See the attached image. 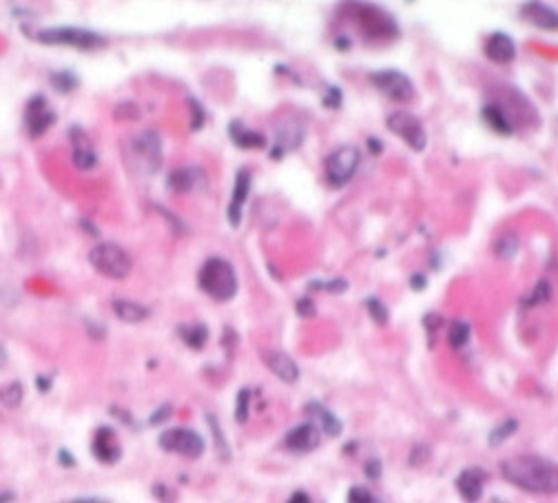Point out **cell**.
I'll list each match as a JSON object with an SVG mask.
<instances>
[{"instance_id": "obj_21", "label": "cell", "mask_w": 558, "mask_h": 503, "mask_svg": "<svg viewBox=\"0 0 558 503\" xmlns=\"http://www.w3.org/2000/svg\"><path fill=\"white\" fill-rule=\"evenodd\" d=\"M485 470L483 468H465L457 477V490L465 503H477L483 497V486H485Z\"/></svg>"}, {"instance_id": "obj_55", "label": "cell", "mask_w": 558, "mask_h": 503, "mask_svg": "<svg viewBox=\"0 0 558 503\" xmlns=\"http://www.w3.org/2000/svg\"><path fill=\"white\" fill-rule=\"evenodd\" d=\"M67 503H109L107 499H100V497H80V499H71Z\"/></svg>"}, {"instance_id": "obj_8", "label": "cell", "mask_w": 558, "mask_h": 503, "mask_svg": "<svg viewBox=\"0 0 558 503\" xmlns=\"http://www.w3.org/2000/svg\"><path fill=\"white\" fill-rule=\"evenodd\" d=\"M361 165V151L357 147H339L326 157V180L333 189L346 187L355 177Z\"/></svg>"}, {"instance_id": "obj_46", "label": "cell", "mask_w": 558, "mask_h": 503, "mask_svg": "<svg viewBox=\"0 0 558 503\" xmlns=\"http://www.w3.org/2000/svg\"><path fill=\"white\" fill-rule=\"evenodd\" d=\"M113 115H115V118H127V120H135V118L140 115V111H138V107H135L133 103H122L120 107H115Z\"/></svg>"}, {"instance_id": "obj_53", "label": "cell", "mask_w": 558, "mask_h": 503, "mask_svg": "<svg viewBox=\"0 0 558 503\" xmlns=\"http://www.w3.org/2000/svg\"><path fill=\"white\" fill-rule=\"evenodd\" d=\"M286 503H310V494H306L304 490H297V492H293L291 497H288Z\"/></svg>"}, {"instance_id": "obj_31", "label": "cell", "mask_w": 558, "mask_h": 503, "mask_svg": "<svg viewBox=\"0 0 558 503\" xmlns=\"http://www.w3.org/2000/svg\"><path fill=\"white\" fill-rule=\"evenodd\" d=\"M472 337V326L470 321H463V319H454L450 328H448V341L452 348L461 351L463 346H467V341Z\"/></svg>"}, {"instance_id": "obj_47", "label": "cell", "mask_w": 558, "mask_h": 503, "mask_svg": "<svg viewBox=\"0 0 558 503\" xmlns=\"http://www.w3.org/2000/svg\"><path fill=\"white\" fill-rule=\"evenodd\" d=\"M410 289L412 291H417V293H421V291H425L428 289V275L425 273H412L410 275Z\"/></svg>"}, {"instance_id": "obj_3", "label": "cell", "mask_w": 558, "mask_h": 503, "mask_svg": "<svg viewBox=\"0 0 558 503\" xmlns=\"http://www.w3.org/2000/svg\"><path fill=\"white\" fill-rule=\"evenodd\" d=\"M197 286L204 295H209L215 301H231L239 291L235 266L219 255L204 259V264L197 271Z\"/></svg>"}, {"instance_id": "obj_10", "label": "cell", "mask_w": 558, "mask_h": 503, "mask_svg": "<svg viewBox=\"0 0 558 503\" xmlns=\"http://www.w3.org/2000/svg\"><path fill=\"white\" fill-rule=\"evenodd\" d=\"M368 80L375 85L383 95H388L392 103H410L415 98L417 89L412 85L410 76H405L403 71L397 69H379V71H370Z\"/></svg>"}, {"instance_id": "obj_25", "label": "cell", "mask_w": 558, "mask_h": 503, "mask_svg": "<svg viewBox=\"0 0 558 503\" xmlns=\"http://www.w3.org/2000/svg\"><path fill=\"white\" fill-rule=\"evenodd\" d=\"M481 118L483 123L499 135H512L514 133V125L510 123V118L503 113V109L496 105V103H487L483 109H481Z\"/></svg>"}, {"instance_id": "obj_54", "label": "cell", "mask_w": 558, "mask_h": 503, "mask_svg": "<svg viewBox=\"0 0 558 503\" xmlns=\"http://www.w3.org/2000/svg\"><path fill=\"white\" fill-rule=\"evenodd\" d=\"M80 229H85L91 237H100V229L98 227H93L89 219H80Z\"/></svg>"}, {"instance_id": "obj_26", "label": "cell", "mask_w": 558, "mask_h": 503, "mask_svg": "<svg viewBox=\"0 0 558 503\" xmlns=\"http://www.w3.org/2000/svg\"><path fill=\"white\" fill-rule=\"evenodd\" d=\"M204 419H206V426H209V430H211V437H213V446H215V452H217V457L224 461V464H229L233 455H231L229 439H226V435H224V430H222L219 419H217L213 413H206V415H204Z\"/></svg>"}, {"instance_id": "obj_28", "label": "cell", "mask_w": 558, "mask_h": 503, "mask_svg": "<svg viewBox=\"0 0 558 503\" xmlns=\"http://www.w3.org/2000/svg\"><path fill=\"white\" fill-rule=\"evenodd\" d=\"M49 85L56 93L67 95V93H73L80 87V78L69 69H58V71L49 73Z\"/></svg>"}, {"instance_id": "obj_30", "label": "cell", "mask_w": 558, "mask_h": 503, "mask_svg": "<svg viewBox=\"0 0 558 503\" xmlns=\"http://www.w3.org/2000/svg\"><path fill=\"white\" fill-rule=\"evenodd\" d=\"M519 247H521L519 235H516L514 231H507L494 242V255L503 261H510V259L516 257V253H519Z\"/></svg>"}, {"instance_id": "obj_34", "label": "cell", "mask_w": 558, "mask_h": 503, "mask_svg": "<svg viewBox=\"0 0 558 503\" xmlns=\"http://www.w3.org/2000/svg\"><path fill=\"white\" fill-rule=\"evenodd\" d=\"M308 291H326L330 295H343L348 291V281L343 277H333L328 281L313 279V281H308Z\"/></svg>"}, {"instance_id": "obj_49", "label": "cell", "mask_w": 558, "mask_h": 503, "mask_svg": "<svg viewBox=\"0 0 558 503\" xmlns=\"http://www.w3.org/2000/svg\"><path fill=\"white\" fill-rule=\"evenodd\" d=\"M111 415L118 417V419L122 421V424H127V426H131V428H138V426H135V419H133L127 410H124V408H120V406H111Z\"/></svg>"}, {"instance_id": "obj_13", "label": "cell", "mask_w": 558, "mask_h": 503, "mask_svg": "<svg viewBox=\"0 0 558 503\" xmlns=\"http://www.w3.org/2000/svg\"><path fill=\"white\" fill-rule=\"evenodd\" d=\"M91 455L105 466H115L122 459V444L115 428L111 426H98L91 439Z\"/></svg>"}, {"instance_id": "obj_12", "label": "cell", "mask_w": 558, "mask_h": 503, "mask_svg": "<svg viewBox=\"0 0 558 503\" xmlns=\"http://www.w3.org/2000/svg\"><path fill=\"white\" fill-rule=\"evenodd\" d=\"M321 428L315 424V421H304V424L293 426L284 435V448L297 452V455H306V452H313L321 446Z\"/></svg>"}, {"instance_id": "obj_22", "label": "cell", "mask_w": 558, "mask_h": 503, "mask_svg": "<svg viewBox=\"0 0 558 503\" xmlns=\"http://www.w3.org/2000/svg\"><path fill=\"white\" fill-rule=\"evenodd\" d=\"M304 410L310 417V421H315V424L321 428L324 435H328V437H339L341 435V430H343L341 419L333 410H328L324 404H319L317 399L308 401V404L304 406Z\"/></svg>"}, {"instance_id": "obj_56", "label": "cell", "mask_w": 558, "mask_h": 503, "mask_svg": "<svg viewBox=\"0 0 558 503\" xmlns=\"http://www.w3.org/2000/svg\"><path fill=\"white\" fill-rule=\"evenodd\" d=\"M335 47H337L339 51H350V38H348V36L335 38Z\"/></svg>"}, {"instance_id": "obj_9", "label": "cell", "mask_w": 558, "mask_h": 503, "mask_svg": "<svg viewBox=\"0 0 558 503\" xmlns=\"http://www.w3.org/2000/svg\"><path fill=\"white\" fill-rule=\"evenodd\" d=\"M386 127L395 135H399L412 151H417V153L425 151L428 133H425L423 123L415 113H410V111H392L386 118Z\"/></svg>"}, {"instance_id": "obj_50", "label": "cell", "mask_w": 558, "mask_h": 503, "mask_svg": "<svg viewBox=\"0 0 558 503\" xmlns=\"http://www.w3.org/2000/svg\"><path fill=\"white\" fill-rule=\"evenodd\" d=\"M58 464L62 468H76V457L67 448H60L58 450Z\"/></svg>"}, {"instance_id": "obj_7", "label": "cell", "mask_w": 558, "mask_h": 503, "mask_svg": "<svg viewBox=\"0 0 558 503\" xmlns=\"http://www.w3.org/2000/svg\"><path fill=\"white\" fill-rule=\"evenodd\" d=\"M157 446L164 450V452H173V455H180V457H186V459H200L204 455V437L193 430V428H167L162 430L160 437H157Z\"/></svg>"}, {"instance_id": "obj_44", "label": "cell", "mask_w": 558, "mask_h": 503, "mask_svg": "<svg viewBox=\"0 0 558 503\" xmlns=\"http://www.w3.org/2000/svg\"><path fill=\"white\" fill-rule=\"evenodd\" d=\"M151 492H153V497H155L160 503H173V501H175V492H173L167 484H155V486L151 488Z\"/></svg>"}, {"instance_id": "obj_39", "label": "cell", "mask_w": 558, "mask_h": 503, "mask_svg": "<svg viewBox=\"0 0 558 503\" xmlns=\"http://www.w3.org/2000/svg\"><path fill=\"white\" fill-rule=\"evenodd\" d=\"M186 105L191 107V131H200L202 127H204V123H206V111H204V107L200 105V100L195 98V95H186Z\"/></svg>"}, {"instance_id": "obj_5", "label": "cell", "mask_w": 558, "mask_h": 503, "mask_svg": "<svg viewBox=\"0 0 558 503\" xmlns=\"http://www.w3.org/2000/svg\"><path fill=\"white\" fill-rule=\"evenodd\" d=\"M89 261L98 273H102L109 279H127L133 269L131 255L120 244H113V242L95 244L89 251Z\"/></svg>"}, {"instance_id": "obj_15", "label": "cell", "mask_w": 558, "mask_h": 503, "mask_svg": "<svg viewBox=\"0 0 558 503\" xmlns=\"http://www.w3.org/2000/svg\"><path fill=\"white\" fill-rule=\"evenodd\" d=\"M251 185H253V173L248 171L246 167H242V169L235 173L231 202H229V209H226V217H229V224H231L233 229H239V227H242L244 204H246V199H248V193H251Z\"/></svg>"}, {"instance_id": "obj_33", "label": "cell", "mask_w": 558, "mask_h": 503, "mask_svg": "<svg viewBox=\"0 0 558 503\" xmlns=\"http://www.w3.org/2000/svg\"><path fill=\"white\" fill-rule=\"evenodd\" d=\"M519 430V421L516 419H505L501 426H496L490 435H487V444L492 446V448H499L501 444H505V441Z\"/></svg>"}, {"instance_id": "obj_43", "label": "cell", "mask_w": 558, "mask_h": 503, "mask_svg": "<svg viewBox=\"0 0 558 503\" xmlns=\"http://www.w3.org/2000/svg\"><path fill=\"white\" fill-rule=\"evenodd\" d=\"M363 475H366L370 481L381 479V475H383V464H381V459H368L366 464H363Z\"/></svg>"}, {"instance_id": "obj_24", "label": "cell", "mask_w": 558, "mask_h": 503, "mask_svg": "<svg viewBox=\"0 0 558 503\" xmlns=\"http://www.w3.org/2000/svg\"><path fill=\"white\" fill-rule=\"evenodd\" d=\"M111 308H113L115 317L120 321H124V324H140V321L151 317V308L133 299H113Z\"/></svg>"}, {"instance_id": "obj_6", "label": "cell", "mask_w": 558, "mask_h": 503, "mask_svg": "<svg viewBox=\"0 0 558 503\" xmlns=\"http://www.w3.org/2000/svg\"><path fill=\"white\" fill-rule=\"evenodd\" d=\"M357 20L361 25V33L368 40H388L399 38V25L386 9L375 7V5H357Z\"/></svg>"}, {"instance_id": "obj_40", "label": "cell", "mask_w": 558, "mask_h": 503, "mask_svg": "<svg viewBox=\"0 0 558 503\" xmlns=\"http://www.w3.org/2000/svg\"><path fill=\"white\" fill-rule=\"evenodd\" d=\"M321 105H324L328 111L341 109V105H343V91H341L339 87H335V85H330V87L326 89L324 98H321Z\"/></svg>"}, {"instance_id": "obj_29", "label": "cell", "mask_w": 558, "mask_h": 503, "mask_svg": "<svg viewBox=\"0 0 558 503\" xmlns=\"http://www.w3.org/2000/svg\"><path fill=\"white\" fill-rule=\"evenodd\" d=\"M23 399H25V386L20 384L18 379L7 381V384L0 386V406H3V408L14 410V408H18L20 404H23Z\"/></svg>"}, {"instance_id": "obj_19", "label": "cell", "mask_w": 558, "mask_h": 503, "mask_svg": "<svg viewBox=\"0 0 558 503\" xmlns=\"http://www.w3.org/2000/svg\"><path fill=\"white\" fill-rule=\"evenodd\" d=\"M483 53L496 65H510V63H514V58H516V43L512 40L510 33L494 31L485 40Z\"/></svg>"}, {"instance_id": "obj_20", "label": "cell", "mask_w": 558, "mask_h": 503, "mask_svg": "<svg viewBox=\"0 0 558 503\" xmlns=\"http://www.w3.org/2000/svg\"><path fill=\"white\" fill-rule=\"evenodd\" d=\"M519 16H521V20H525L527 25H532L536 29H545V31H556L558 29V11L552 9L549 5L525 3V5H521Z\"/></svg>"}, {"instance_id": "obj_58", "label": "cell", "mask_w": 558, "mask_h": 503, "mask_svg": "<svg viewBox=\"0 0 558 503\" xmlns=\"http://www.w3.org/2000/svg\"><path fill=\"white\" fill-rule=\"evenodd\" d=\"M284 155H286V153H284V149H281V147H277V145L271 149V153H268V157H271V160H275V162H279V160H281Z\"/></svg>"}, {"instance_id": "obj_2", "label": "cell", "mask_w": 558, "mask_h": 503, "mask_svg": "<svg viewBox=\"0 0 558 503\" xmlns=\"http://www.w3.org/2000/svg\"><path fill=\"white\" fill-rule=\"evenodd\" d=\"M122 157L135 175H153L162 167V138L153 129L133 133L122 147Z\"/></svg>"}, {"instance_id": "obj_35", "label": "cell", "mask_w": 558, "mask_h": 503, "mask_svg": "<svg viewBox=\"0 0 558 503\" xmlns=\"http://www.w3.org/2000/svg\"><path fill=\"white\" fill-rule=\"evenodd\" d=\"M251 397H253L251 388H239L237 390V395H235V413H233L237 424H246V421H248V415H251Z\"/></svg>"}, {"instance_id": "obj_17", "label": "cell", "mask_w": 558, "mask_h": 503, "mask_svg": "<svg viewBox=\"0 0 558 503\" xmlns=\"http://www.w3.org/2000/svg\"><path fill=\"white\" fill-rule=\"evenodd\" d=\"M69 140H71V160H73V167L80 171H91L98 165V153L93 151V145L89 135L85 133V129L73 125L69 129Z\"/></svg>"}, {"instance_id": "obj_18", "label": "cell", "mask_w": 558, "mask_h": 503, "mask_svg": "<svg viewBox=\"0 0 558 503\" xmlns=\"http://www.w3.org/2000/svg\"><path fill=\"white\" fill-rule=\"evenodd\" d=\"M304 138H306V129L297 118L288 115L275 123V145L281 147L284 153L297 151L304 145Z\"/></svg>"}, {"instance_id": "obj_57", "label": "cell", "mask_w": 558, "mask_h": 503, "mask_svg": "<svg viewBox=\"0 0 558 503\" xmlns=\"http://www.w3.org/2000/svg\"><path fill=\"white\" fill-rule=\"evenodd\" d=\"M16 501V492L14 490H3L0 492V503H14Z\"/></svg>"}, {"instance_id": "obj_4", "label": "cell", "mask_w": 558, "mask_h": 503, "mask_svg": "<svg viewBox=\"0 0 558 503\" xmlns=\"http://www.w3.org/2000/svg\"><path fill=\"white\" fill-rule=\"evenodd\" d=\"M36 40L43 45H65V47H73V49H82V51H93V49H102L107 45V38L85 29V27H71V25H58V27H43L36 33Z\"/></svg>"}, {"instance_id": "obj_48", "label": "cell", "mask_w": 558, "mask_h": 503, "mask_svg": "<svg viewBox=\"0 0 558 503\" xmlns=\"http://www.w3.org/2000/svg\"><path fill=\"white\" fill-rule=\"evenodd\" d=\"M443 324V317L439 315V313H428L425 317H423V326L428 328V333H437L439 331V326Z\"/></svg>"}, {"instance_id": "obj_42", "label": "cell", "mask_w": 558, "mask_h": 503, "mask_svg": "<svg viewBox=\"0 0 558 503\" xmlns=\"http://www.w3.org/2000/svg\"><path fill=\"white\" fill-rule=\"evenodd\" d=\"M295 311H297L299 317H315L317 315V306H315V301L310 299V295H304V297L297 299Z\"/></svg>"}, {"instance_id": "obj_59", "label": "cell", "mask_w": 558, "mask_h": 503, "mask_svg": "<svg viewBox=\"0 0 558 503\" xmlns=\"http://www.w3.org/2000/svg\"><path fill=\"white\" fill-rule=\"evenodd\" d=\"M5 364H7V351H5L3 344H0V370L5 368Z\"/></svg>"}, {"instance_id": "obj_52", "label": "cell", "mask_w": 558, "mask_h": 503, "mask_svg": "<svg viewBox=\"0 0 558 503\" xmlns=\"http://www.w3.org/2000/svg\"><path fill=\"white\" fill-rule=\"evenodd\" d=\"M53 386V377L51 375H38L36 377V388L38 393H49Z\"/></svg>"}, {"instance_id": "obj_32", "label": "cell", "mask_w": 558, "mask_h": 503, "mask_svg": "<svg viewBox=\"0 0 558 503\" xmlns=\"http://www.w3.org/2000/svg\"><path fill=\"white\" fill-rule=\"evenodd\" d=\"M363 306H366L370 319L375 321L377 326H386L388 321H390V311H388V306L383 304L379 297H375V295L366 297V299H363Z\"/></svg>"}, {"instance_id": "obj_37", "label": "cell", "mask_w": 558, "mask_h": 503, "mask_svg": "<svg viewBox=\"0 0 558 503\" xmlns=\"http://www.w3.org/2000/svg\"><path fill=\"white\" fill-rule=\"evenodd\" d=\"M153 209H155V211H157V213H160L164 219H167V224L173 229V233H175V235H184V233H189V224H186L180 215H175V213H173V211H169V209H164V207H162V204H157V202L153 204Z\"/></svg>"}, {"instance_id": "obj_1", "label": "cell", "mask_w": 558, "mask_h": 503, "mask_svg": "<svg viewBox=\"0 0 558 503\" xmlns=\"http://www.w3.org/2000/svg\"><path fill=\"white\" fill-rule=\"evenodd\" d=\"M501 475L512 486L534 494H558V464L539 455H516L501 461Z\"/></svg>"}, {"instance_id": "obj_16", "label": "cell", "mask_w": 558, "mask_h": 503, "mask_svg": "<svg viewBox=\"0 0 558 503\" xmlns=\"http://www.w3.org/2000/svg\"><path fill=\"white\" fill-rule=\"evenodd\" d=\"M262 361L279 381H284V384H297L299 377H301L299 364L291 355H286L284 351H275V348L262 351Z\"/></svg>"}, {"instance_id": "obj_11", "label": "cell", "mask_w": 558, "mask_h": 503, "mask_svg": "<svg viewBox=\"0 0 558 503\" xmlns=\"http://www.w3.org/2000/svg\"><path fill=\"white\" fill-rule=\"evenodd\" d=\"M56 111L47 107V98L43 93H36L27 100L25 107V127L29 131L31 138H40L43 133H47L53 125H56Z\"/></svg>"}, {"instance_id": "obj_36", "label": "cell", "mask_w": 558, "mask_h": 503, "mask_svg": "<svg viewBox=\"0 0 558 503\" xmlns=\"http://www.w3.org/2000/svg\"><path fill=\"white\" fill-rule=\"evenodd\" d=\"M552 293H554V289H552V284L547 279H541V281H536V286H534V291H532V295L525 299V306H536V304H545V301H549L552 299Z\"/></svg>"}, {"instance_id": "obj_41", "label": "cell", "mask_w": 558, "mask_h": 503, "mask_svg": "<svg viewBox=\"0 0 558 503\" xmlns=\"http://www.w3.org/2000/svg\"><path fill=\"white\" fill-rule=\"evenodd\" d=\"M171 415H173V406L171 404H162L157 410L151 413V417L147 419V424L149 426H162V424H167V421L171 419Z\"/></svg>"}, {"instance_id": "obj_23", "label": "cell", "mask_w": 558, "mask_h": 503, "mask_svg": "<svg viewBox=\"0 0 558 503\" xmlns=\"http://www.w3.org/2000/svg\"><path fill=\"white\" fill-rule=\"evenodd\" d=\"M229 138L231 142L237 147V149H264L266 147V135L262 131H255V129H248L242 120H233V123L229 125Z\"/></svg>"}, {"instance_id": "obj_38", "label": "cell", "mask_w": 558, "mask_h": 503, "mask_svg": "<svg viewBox=\"0 0 558 503\" xmlns=\"http://www.w3.org/2000/svg\"><path fill=\"white\" fill-rule=\"evenodd\" d=\"M346 503H381V499L366 486H353L348 490Z\"/></svg>"}, {"instance_id": "obj_51", "label": "cell", "mask_w": 558, "mask_h": 503, "mask_svg": "<svg viewBox=\"0 0 558 503\" xmlns=\"http://www.w3.org/2000/svg\"><path fill=\"white\" fill-rule=\"evenodd\" d=\"M366 147H368V151H370L372 155H381V153H383V142H381V138L368 135V140H366Z\"/></svg>"}, {"instance_id": "obj_14", "label": "cell", "mask_w": 558, "mask_h": 503, "mask_svg": "<svg viewBox=\"0 0 558 503\" xmlns=\"http://www.w3.org/2000/svg\"><path fill=\"white\" fill-rule=\"evenodd\" d=\"M167 187L173 193L206 191V187H209V175H206V171L202 167H177V169L169 171Z\"/></svg>"}, {"instance_id": "obj_45", "label": "cell", "mask_w": 558, "mask_h": 503, "mask_svg": "<svg viewBox=\"0 0 558 503\" xmlns=\"http://www.w3.org/2000/svg\"><path fill=\"white\" fill-rule=\"evenodd\" d=\"M85 326H87L89 337L95 339V341H102V339L107 337V326H105V324H100V321H91V319H87V321H85Z\"/></svg>"}, {"instance_id": "obj_27", "label": "cell", "mask_w": 558, "mask_h": 503, "mask_svg": "<svg viewBox=\"0 0 558 503\" xmlns=\"http://www.w3.org/2000/svg\"><path fill=\"white\" fill-rule=\"evenodd\" d=\"M177 335L184 341L186 346L193 351H202L209 341V326L206 324H180L177 326Z\"/></svg>"}]
</instances>
